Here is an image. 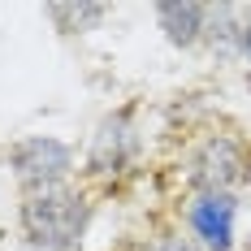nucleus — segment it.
I'll return each mask as SVG.
<instances>
[{
  "label": "nucleus",
  "mask_w": 251,
  "mask_h": 251,
  "mask_svg": "<svg viewBox=\"0 0 251 251\" xmlns=\"http://www.w3.org/2000/svg\"><path fill=\"white\" fill-rule=\"evenodd\" d=\"M9 169L22 182L26 195L52 191V186H65L74 174V148L65 139H52V134H30V139L9 148Z\"/></svg>",
  "instance_id": "2"
},
{
  "label": "nucleus",
  "mask_w": 251,
  "mask_h": 251,
  "mask_svg": "<svg viewBox=\"0 0 251 251\" xmlns=\"http://www.w3.org/2000/svg\"><path fill=\"white\" fill-rule=\"evenodd\" d=\"M139 126H134V113H108L96 134H91V148H87V174L96 177H117L126 169H134L139 160Z\"/></svg>",
  "instance_id": "3"
},
{
  "label": "nucleus",
  "mask_w": 251,
  "mask_h": 251,
  "mask_svg": "<svg viewBox=\"0 0 251 251\" xmlns=\"http://www.w3.org/2000/svg\"><path fill=\"white\" fill-rule=\"evenodd\" d=\"M247 177V151L229 134L203 139L191 156V186L195 191H234Z\"/></svg>",
  "instance_id": "5"
},
{
  "label": "nucleus",
  "mask_w": 251,
  "mask_h": 251,
  "mask_svg": "<svg viewBox=\"0 0 251 251\" xmlns=\"http://www.w3.org/2000/svg\"><path fill=\"white\" fill-rule=\"evenodd\" d=\"M91 200L74 186H52L22 200V234L30 251H78L91 229Z\"/></svg>",
  "instance_id": "1"
},
{
  "label": "nucleus",
  "mask_w": 251,
  "mask_h": 251,
  "mask_svg": "<svg viewBox=\"0 0 251 251\" xmlns=\"http://www.w3.org/2000/svg\"><path fill=\"white\" fill-rule=\"evenodd\" d=\"M48 18L56 22V30L82 35V30H96L108 18V4H48Z\"/></svg>",
  "instance_id": "7"
},
{
  "label": "nucleus",
  "mask_w": 251,
  "mask_h": 251,
  "mask_svg": "<svg viewBox=\"0 0 251 251\" xmlns=\"http://www.w3.org/2000/svg\"><path fill=\"white\" fill-rule=\"evenodd\" d=\"M143 251H200L191 238H177V234H165V238H151Z\"/></svg>",
  "instance_id": "8"
},
{
  "label": "nucleus",
  "mask_w": 251,
  "mask_h": 251,
  "mask_svg": "<svg viewBox=\"0 0 251 251\" xmlns=\"http://www.w3.org/2000/svg\"><path fill=\"white\" fill-rule=\"evenodd\" d=\"M156 22L174 48H195L200 39H208L212 4H156Z\"/></svg>",
  "instance_id": "6"
},
{
  "label": "nucleus",
  "mask_w": 251,
  "mask_h": 251,
  "mask_svg": "<svg viewBox=\"0 0 251 251\" xmlns=\"http://www.w3.org/2000/svg\"><path fill=\"white\" fill-rule=\"evenodd\" d=\"M186 226L200 251H234V229H238L234 191H195V200L186 203Z\"/></svg>",
  "instance_id": "4"
}]
</instances>
